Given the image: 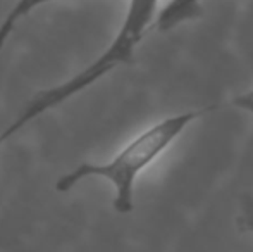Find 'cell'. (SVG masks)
Here are the masks:
<instances>
[{
  "label": "cell",
  "mask_w": 253,
  "mask_h": 252,
  "mask_svg": "<svg viewBox=\"0 0 253 252\" xmlns=\"http://www.w3.org/2000/svg\"><path fill=\"white\" fill-rule=\"evenodd\" d=\"M205 112V109L184 111L155 123L145 131H141L140 135H136L109 162H103V164L81 162L69 173L62 175L55 182V190L69 192L81 180L91 178V176L103 178L112 183L116 190L112 202L114 209L119 214H129L134 209V185H136L140 173L145 171L153 161H157L179 138V135L191 123L200 119Z\"/></svg>",
  "instance_id": "6da1fadb"
},
{
  "label": "cell",
  "mask_w": 253,
  "mask_h": 252,
  "mask_svg": "<svg viewBox=\"0 0 253 252\" xmlns=\"http://www.w3.org/2000/svg\"><path fill=\"white\" fill-rule=\"evenodd\" d=\"M159 2L160 0H129L123 24H121L119 31L114 37V40L110 42L109 47L93 62L88 64L83 71L74 74L67 81L38 92L26 104L28 118H40L47 111L55 109L57 105L64 104L66 101L73 99L74 95L90 88L103 76L112 73L117 66L133 61L134 50L140 45V42L143 40L145 33H147L148 26L153 23L155 16H159V12H157Z\"/></svg>",
  "instance_id": "7a4b0ae2"
},
{
  "label": "cell",
  "mask_w": 253,
  "mask_h": 252,
  "mask_svg": "<svg viewBox=\"0 0 253 252\" xmlns=\"http://www.w3.org/2000/svg\"><path fill=\"white\" fill-rule=\"evenodd\" d=\"M202 12V0H170L157 16V28L160 31L174 30L176 26L198 17Z\"/></svg>",
  "instance_id": "3957f363"
},
{
  "label": "cell",
  "mask_w": 253,
  "mask_h": 252,
  "mask_svg": "<svg viewBox=\"0 0 253 252\" xmlns=\"http://www.w3.org/2000/svg\"><path fill=\"white\" fill-rule=\"evenodd\" d=\"M53 0H17L14 3L12 9L7 12V16L3 17V21L0 23V50L3 49L5 42L9 40L10 33L14 31L16 24L19 23L23 17H26L30 12H33L35 9L45 5V3H50Z\"/></svg>",
  "instance_id": "277c9868"
},
{
  "label": "cell",
  "mask_w": 253,
  "mask_h": 252,
  "mask_svg": "<svg viewBox=\"0 0 253 252\" xmlns=\"http://www.w3.org/2000/svg\"><path fill=\"white\" fill-rule=\"evenodd\" d=\"M236 225L241 232L253 233V194H243L238 207Z\"/></svg>",
  "instance_id": "5b68a950"
},
{
  "label": "cell",
  "mask_w": 253,
  "mask_h": 252,
  "mask_svg": "<svg viewBox=\"0 0 253 252\" xmlns=\"http://www.w3.org/2000/svg\"><path fill=\"white\" fill-rule=\"evenodd\" d=\"M233 105L236 109H240V111L253 114V88L248 92H245V94H240L238 97H234Z\"/></svg>",
  "instance_id": "8992f818"
}]
</instances>
